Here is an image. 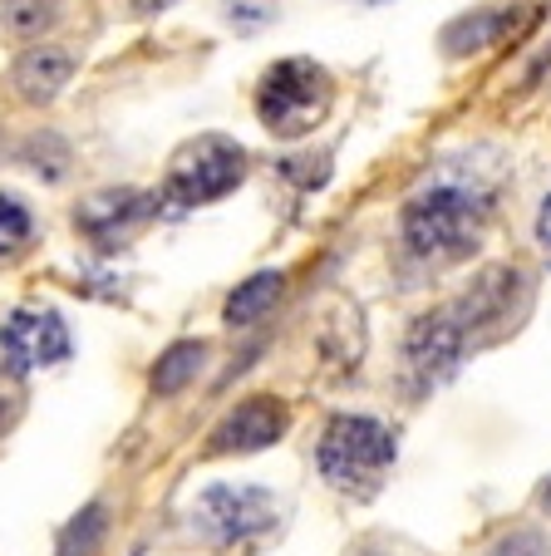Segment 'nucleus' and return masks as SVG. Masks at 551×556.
<instances>
[{"instance_id":"6e6552de","label":"nucleus","mask_w":551,"mask_h":556,"mask_svg":"<svg viewBox=\"0 0 551 556\" xmlns=\"http://www.w3.org/2000/svg\"><path fill=\"white\" fill-rule=\"evenodd\" d=\"M286 429H291V404L276 394H251L237 409L222 414V424L208 439V453H261L281 443Z\"/></svg>"},{"instance_id":"f257e3e1","label":"nucleus","mask_w":551,"mask_h":556,"mask_svg":"<svg viewBox=\"0 0 551 556\" xmlns=\"http://www.w3.org/2000/svg\"><path fill=\"white\" fill-rule=\"evenodd\" d=\"M488 212H492V198L478 182H458V178L424 182L404 202V212H399V247H404L409 262H424V266L463 262L483 242Z\"/></svg>"},{"instance_id":"6ab92c4d","label":"nucleus","mask_w":551,"mask_h":556,"mask_svg":"<svg viewBox=\"0 0 551 556\" xmlns=\"http://www.w3.org/2000/svg\"><path fill=\"white\" fill-rule=\"evenodd\" d=\"M276 15H281L276 0H222V21H227L237 35H261Z\"/></svg>"},{"instance_id":"0eeeda50","label":"nucleus","mask_w":551,"mask_h":556,"mask_svg":"<svg viewBox=\"0 0 551 556\" xmlns=\"http://www.w3.org/2000/svg\"><path fill=\"white\" fill-rule=\"evenodd\" d=\"M468 350H473L468 330L458 326V315L443 305V311H428V315H418L414 326H409L404 365H409V375H414L418 384L434 389V384H443L458 365H463Z\"/></svg>"},{"instance_id":"a211bd4d","label":"nucleus","mask_w":551,"mask_h":556,"mask_svg":"<svg viewBox=\"0 0 551 556\" xmlns=\"http://www.w3.org/2000/svg\"><path fill=\"white\" fill-rule=\"evenodd\" d=\"M21 163H25V168H30L40 182H54V188H60V182L74 173V148L64 143L60 134H30V138H25Z\"/></svg>"},{"instance_id":"393cba45","label":"nucleus","mask_w":551,"mask_h":556,"mask_svg":"<svg viewBox=\"0 0 551 556\" xmlns=\"http://www.w3.org/2000/svg\"><path fill=\"white\" fill-rule=\"evenodd\" d=\"M360 556H379V552H360Z\"/></svg>"},{"instance_id":"dca6fc26","label":"nucleus","mask_w":551,"mask_h":556,"mask_svg":"<svg viewBox=\"0 0 551 556\" xmlns=\"http://www.w3.org/2000/svg\"><path fill=\"white\" fill-rule=\"evenodd\" d=\"M40 242V227H35V212L25 207L15 192H0V266L21 262L30 247Z\"/></svg>"},{"instance_id":"5701e85b","label":"nucleus","mask_w":551,"mask_h":556,"mask_svg":"<svg viewBox=\"0 0 551 556\" xmlns=\"http://www.w3.org/2000/svg\"><path fill=\"white\" fill-rule=\"evenodd\" d=\"M537 507L551 517V472H547V478H541V483H537Z\"/></svg>"},{"instance_id":"39448f33","label":"nucleus","mask_w":551,"mask_h":556,"mask_svg":"<svg viewBox=\"0 0 551 556\" xmlns=\"http://www.w3.org/2000/svg\"><path fill=\"white\" fill-rule=\"evenodd\" d=\"M276 527V497L256 483H212L192 503V532L212 546H237Z\"/></svg>"},{"instance_id":"2eb2a0df","label":"nucleus","mask_w":551,"mask_h":556,"mask_svg":"<svg viewBox=\"0 0 551 556\" xmlns=\"http://www.w3.org/2000/svg\"><path fill=\"white\" fill-rule=\"evenodd\" d=\"M64 0H0V35L21 45H45L50 30H60Z\"/></svg>"},{"instance_id":"f3484780","label":"nucleus","mask_w":551,"mask_h":556,"mask_svg":"<svg viewBox=\"0 0 551 556\" xmlns=\"http://www.w3.org/2000/svg\"><path fill=\"white\" fill-rule=\"evenodd\" d=\"M104 542H109V507L89 503L60 527V546H54V556H95Z\"/></svg>"},{"instance_id":"ddd939ff","label":"nucleus","mask_w":551,"mask_h":556,"mask_svg":"<svg viewBox=\"0 0 551 556\" xmlns=\"http://www.w3.org/2000/svg\"><path fill=\"white\" fill-rule=\"evenodd\" d=\"M208 359H212L208 340H173V345H167L163 355L153 359V369H148V384H153L158 400H173V394H183L188 384H198L202 369H208Z\"/></svg>"},{"instance_id":"aec40b11","label":"nucleus","mask_w":551,"mask_h":556,"mask_svg":"<svg viewBox=\"0 0 551 556\" xmlns=\"http://www.w3.org/2000/svg\"><path fill=\"white\" fill-rule=\"evenodd\" d=\"M483 556H551V536L541 527H512Z\"/></svg>"},{"instance_id":"4468645a","label":"nucleus","mask_w":551,"mask_h":556,"mask_svg":"<svg viewBox=\"0 0 551 556\" xmlns=\"http://www.w3.org/2000/svg\"><path fill=\"white\" fill-rule=\"evenodd\" d=\"M281 295H286V276L281 271H256L227 295L222 320H227L231 330H251V326H261L276 305H281Z\"/></svg>"},{"instance_id":"9d476101","label":"nucleus","mask_w":551,"mask_h":556,"mask_svg":"<svg viewBox=\"0 0 551 556\" xmlns=\"http://www.w3.org/2000/svg\"><path fill=\"white\" fill-rule=\"evenodd\" d=\"M74 70H79V60H74V50H64V45H50V40L25 45V50L15 54V64H11V85H15V94H21L25 104L45 109V104H54V99L70 89Z\"/></svg>"},{"instance_id":"f8f14e48","label":"nucleus","mask_w":551,"mask_h":556,"mask_svg":"<svg viewBox=\"0 0 551 556\" xmlns=\"http://www.w3.org/2000/svg\"><path fill=\"white\" fill-rule=\"evenodd\" d=\"M508 25H512V11H502V5H478V11L443 25L438 50H443L448 60H468V54H483L488 45H498L502 35H508Z\"/></svg>"},{"instance_id":"7ed1b4c3","label":"nucleus","mask_w":551,"mask_h":556,"mask_svg":"<svg viewBox=\"0 0 551 556\" xmlns=\"http://www.w3.org/2000/svg\"><path fill=\"white\" fill-rule=\"evenodd\" d=\"M395 458H399L395 429L370 419V414H335L321 433V448H315L321 478L335 493L350 497H375L385 488Z\"/></svg>"},{"instance_id":"9b49d317","label":"nucleus","mask_w":551,"mask_h":556,"mask_svg":"<svg viewBox=\"0 0 551 556\" xmlns=\"http://www.w3.org/2000/svg\"><path fill=\"white\" fill-rule=\"evenodd\" d=\"M153 212H158V198H148V192L109 188V192H95V198L79 207V227H84V237H95L99 247H114L118 237L143 227Z\"/></svg>"},{"instance_id":"1a4fd4ad","label":"nucleus","mask_w":551,"mask_h":556,"mask_svg":"<svg viewBox=\"0 0 551 556\" xmlns=\"http://www.w3.org/2000/svg\"><path fill=\"white\" fill-rule=\"evenodd\" d=\"M0 355H5L11 375L60 365V359H70V330L54 311H15L0 330Z\"/></svg>"},{"instance_id":"b1692460","label":"nucleus","mask_w":551,"mask_h":556,"mask_svg":"<svg viewBox=\"0 0 551 556\" xmlns=\"http://www.w3.org/2000/svg\"><path fill=\"white\" fill-rule=\"evenodd\" d=\"M360 5H385V0H360Z\"/></svg>"},{"instance_id":"4be33fe9","label":"nucleus","mask_w":551,"mask_h":556,"mask_svg":"<svg viewBox=\"0 0 551 556\" xmlns=\"http://www.w3.org/2000/svg\"><path fill=\"white\" fill-rule=\"evenodd\" d=\"M128 15H138V21H158L163 11H173L177 0H124Z\"/></svg>"},{"instance_id":"f03ea898","label":"nucleus","mask_w":551,"mask_h":556,"mask_svg":"<svg viewBox=\"0 0 551 556\" xmlns=\"http://www.w3.org/2000/svg\"><path fill=\"white\" fill-rule=\"evenodd\" d=\"M251 109H256L261 128L271 138L296 143V138L315 134L325 124V114L335 109V79L325 64L291 54V60L266 64V74L251 89Z\"/></svg>"},{"instance_id":"423d86ee","label":"nucleus","mask_w":551,"mask_h":556,"mask_svg":"<svg viewBox=\"0 0 551 556\" xmlns=\"http://www.w3.org/2000/svg\"><path fill=\"white\" fill-rule=\"evenodd\" d=\"M527 301H531V281L517 266H488V271L473 276V286L458 295L448 311L458 315V326L468 330V340L478 345V340L508 330L512 320L527 311Z\"/></svg>"},{"instance_id":"20e7f679","label":"nucleus","mask_w":551,"mask_h":556,"mask_svg":"<svg viewBox=\"0 0 551 556\" xmlns=\"http://www.w3.org/2000/svg\"><path fill=\"white\" fill-rule=\"evenodd\" d=\"M251 157L237 138L227 134H198L167 157L163 188H158V202H173V207H208V202H222L247 182Z\"/></svg>"},{"instance_id":"412c9836","label":"nucleus","mask_w":551,"mask_h":556,"mask_svg":"<svg viewBox=\"0 0 551 556\" xmlns=\"http://www.w3.org/2000/svg\"><path fill=\"white\" fill-rule=\"evenodd\" d=\"M531 231H537V247L547 252V262H551V192L537 202V222H531Z\"/></svg>"}]
</instances>
